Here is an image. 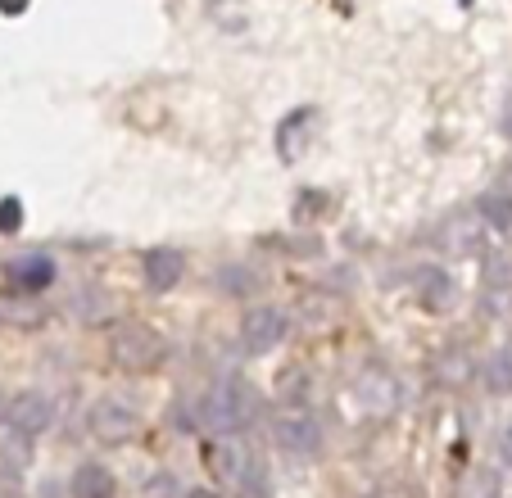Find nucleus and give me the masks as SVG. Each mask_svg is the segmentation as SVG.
Instances as JSON below:
<instances>
[{"instance_id":"9d476101","label":"nucleus","mask_w":512,"mask_h":498,"mask_svg":"<svg viewBox=\"0 0 512 498\" xmlns=\"http://www.w3.org/2000/svg\"><path fill=\"white\" fill-rule=\"evenodd\" d=\"M28 462H32V435H19V431L0 435V480H5V485L23 480Z\"/></svg>"},{"instance_id":"aec40b11","label":"nucleus","mask_w":512,"mask_h":498,"mask_svg":"<svg viewBox=\"0 0 512 498\" xmlns=\"http://www.w3.org/2000/svg\"><path fill=\"white\" fill-rule=\"evenodd\" d=\"M23 5H28V0H0V10H5V14H19Z\"/></svg>"},{"instance_id":"7ed1b4c3","label":"nucleus","mask_w":512,"mask_h":498,"mask_svg":"<svg viewBox=\"0 0 512 498\" xmlns=\"http://www.w3.org/2000/svg\"><path fill=\"white\" fill-rule=\"evenodd\" d=\"M272 444H277L281 453H290V458H309V453L322 449V426L313 412L304 408H286L272 417Z\"/></svg>"},{"instance_id":"f03ea898","label":"nucleus","mask_w":512,"mask_h":498,"mask_svg":"<svg viewBox=\"0 0 512 498\" xmlns=\"http://www.w3.org/2000/svg\"><path fill=\"white\" fill-rule=\"evenodd\" d=\"M168 354L164 336L159 331H150V326H123V331H114V340H109V358H114L123 372H150V367H159Z\"/></svg>"},{"instance_id":"2eb2a0df","label":"nucleus","mask_w":512,"mask_h":498,"mask_svg":"<svg viewBox=\"0 0 512 498\" xmlns=\"http://www.w3.org/2000/svg\"><path fill=\"white\" fill-rule=\"evenodd\" d=\"M485 390L512 394V349H494V354L485 358Z\"/></svg>"},{"instance_id":"1a4fd4ad","label":"nucleus","mask_w":512,"mask_h":498,"mask_svg":"<svg viewBox=\"0 0 512 498\" xmlns=\"http://www.w3.org/2000/svg\"><path fill=\"white\" fill-rule=\"evenodd\" d=\"M50 281H55V263H50L46 254H23V259L10 263V286L14 290H28V295H37V290H46Z\"/></svg>"},{"instance_id":"423d86ee","label":"nucleus","mask_w":512,"mask_h":498,"mask_svg":"<svg viewBox=\"0 0 512 498\" xmlns=\"http://www.w3.org/2000/svg\"><path fill=\"white\" fill-rule=\"evenodd\" d=\"M286 331H290V317L281 313V308H254L241 322V345L250 349V354H272V349L286 340Z\"/></svg>"},{"instance_id":"412c9836","label":"nucleus","mask_w":512,"mask_h":498,"mask_svg":"<svg viewBox=\"0 0 512 498\" xmlns=\"http://www.w3.org/2000/svg\"><path fill=\"white\" fill-rule=\"evenodd\" d=\"M186 498H218V494H209V489H191Z\"/></svg>"},{"instance_id":"6e6552de","label":"nucleus","mask_w":512,"mask_h":498,"mask_svg":"<svg viewBox=\"0 0 512 498\" xmlns=\"http://www.w3.org/2000/svg\"><path fill=\"white\" fill-rule=\"evenodd\" d=\"M358 403H363V412H372V417H386V412H395V403H399L395 376L381 372V367L363 372V376H358Z\"/></svg>"},{"instance_id":"f8f14e48","label":"nucleus","mask_w":512,"mask_h":498,"mask_svg":"<svg viewBox=\"0 0 512 498\" xmlns=\"http://www.w3.org/2000/svg\"><path fill=\"white\" fill-rule=\"evenodd\" d=\"M73 498H114V476L100 462H82L73 471Z\"/></svg>"},{"instance_id":"39448f33","label":"nucleus","mask_w":512,"mask_h":498,"mask_svg":"<svg viewBox=\"0 0 512 498\" xmlns=\"http://www.w3.org/2000/svg\"><path fill=\"white\" fill-rule=\"evenodd\" d=\"M50 417H55V408H50V394H41V390H23L5 403V431L32 435V440L50 426Z\"/></svg>"},{"instance_id":"ddd939ff","label":"nucleus","mask_w":512,"mask_h":498,"mask_svg":"<svg viewBox=\"0 0 512 498\" xmlns=\"http://www.w3.org/2000/svg\"><path fill=\"white\" fill-rule=\"evenodd\" d=\"M454 498H503L499 471H494V467H472L463 480H458V494Z\"/></svg>"},{"instance_id":"9b49d317","label":"nucleus","mask_w":512,"mask_h":498,"mask_svg":"<svg viewBox=\"0 0 512 498\" xmlns=\"http://www.w3.org/2000/svg\"><path fill=\"white\" fill-rule=\"evenodd\" d=\"M182 272H186V263L177 249H150L145 254V286L150 290H173L182 281Z\"/></svg>"},{"instance_id":"0eeeda50","label":"nucleus","mask_w":512,"mask_h":498,"mask_svg":"<svg viewBox=\"0 0 512 498\" xmlns=\"http://www.w3.org/2000/svg\"><path fill=\"white\" fill-rule=\"evenodd\" d=\"M435 245L445 249V254H454V259L476 254V249H481V218H476V213H454L449 222H440Z\"/></svg>"},{"instance_id":"6ab92c4d","label":"nucleus","mask_w":512,"mask_h":498,"mask_svg":"<svg viewBox=\"0 0 512 498\" xmlns=\"http://www.w3.org/2000/svg\"><path fill=\"white\" fill-rule=\"evenodd\" d=\"M499 458H503V467H512V426H503V435H499Z\"/></svg>"},{"instance_id":"f257e3e1","label":"nucleus","mask_w":512,"mask_h":498,"mask_svg":"<svg viewBox=\"0 0 512 498\" xmlns=\"http://www.w3.org/2000/svg\"><path fill=\"white\" fill-rule=\"evenodd\" d=\"M254 390L245 381H218L213 394L204 399V422L218 435H241L245 426L254 422Z\"/></svg>"},{"instance_id":"a211bd4d","label":"nucleus","mask_w":512,"mask_h":498,"mask_svg":"<svg viewBox=\"0 0 512 498\" xmlns=\"http://www.w3.org/2000/svg\"><path fill=\"white\" fill-rule=\"evenodd\" d=\"M19 227H23V204L10 195V200H0V231H19Z\"/></svg>"},{"instance_id":"20e7f679","label":"nucleus","mask_w":512,"mask_h":498,"mask_svg":"<svg viewBox=\"0 0 512 498\" xmlns=\"http://www.w3.org/2000/svg\"><path fill=\"white\" fill-rule=\"evenodd\" d=\"M91 435L105 444H127L136 431H141V417H136V408L127 399H118V394H105V399L91 403Z\"/></svg>"},{"instance_id":"dca6fc26","label":"nucleus","mask_w":512,"mask_h":498,"mask_svg":"<svg viewBox=\"0 0 512 498\" xmlns=\"http://www.w3.org/2000/svg\"><path fill=\"white\" fill-rule=\"evenodd\" d=\"M481 281H485V295H490V299L512 295V263H508V254H490V259H485Z\"/></svg>"},{"instance_id":"4be33fe9","label":"nucleus","mask_w":512,"mask_h":498,"mask_svg":"<svg viewBox=\"0 0 512 498\" xmlns=\"http://www.w3.org/2000/svg\"><path fill=\"white\" fill-rule=\"evenodd\" d=\"M508 136H512V109H508Z\"/></svg>"},{"instance_id":"f3484780","label":"nucleus","mask_w":512,"mask_h":498,"mask_svg":"<svg viewBox=\"0 0 512 498\" xmlns=\"http://www.w3.org/2000/svg\"><path fill=\"white\" fill-rule=\"evenodd\" d=\"M481 218L490 222L494 231H512V195L490 191V195L481 200Z\"/></svg>"},{"instance_id":"4468645a","label":"nucleus","mask_w":512,"mask_h":498,"mask_svg":"<svg viewBox=\"0 0 512 498\" xmlns=\"http://www.w3.org/2000/svg\"><path fill=\"white\" fill-rule=\"evenodd\" d=\"M417 281H422V304L426 308H440V313H445V308L454 304V281H449L440 268H422Z\"/></svg>"},{"instance_id":"5701e85b","label":"nucleus","mask_w":512,"mask_h":498,"mask_svg":"<svg viewBox=\"0 0 512 498\" xmlns=\"http://www.w3.org/2000/svg\"><path fill=\"white\" fill-rule=\"evenodd\" d=\"M463 5H472V0H463Z\"/></svg>"}]
</instances>
